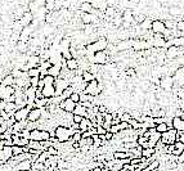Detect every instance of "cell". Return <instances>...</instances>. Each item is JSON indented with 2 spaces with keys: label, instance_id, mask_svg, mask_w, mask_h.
<instances>
[{
  "label": "cell",
  "instance_id": "cell-19",
  "mask_svg": "<svg viewBox=\"0 0 184 171\" xmlns=\"http://www.w3.org/2000/svg\"><path fill=\"white\" fill-rule=\"evenodd\" d=\"M71 46H72V40H70V39L64 37L61 40L59 43V51L61 53H63V51H67L71 49Z\"/></svg>",
  "mask_w": 184,
  "mask_h": 171
},
{
  "label": "cell",
  "instance_id": "cell-11",
  "mask_svg": "<svg viewBox=\"0 0 184 171\" xmlns=\"http://www.w3.org/2000/svg\"><path fill=\"white\" fill-rule=\"evenodd\" d=\"M28 113H30V108L28 107H25V108H19L16 111V113L13 117L16 118L17 122H22V121H27L28 118Z\"/></svg>",
  "mask_w": 184,
  "mask_h": 171
},
{
  "label": "cell",
  "instance_id": "cell-8",
  "mask_svg": "<svg viewBox=\"0 0 184 171\" xmlns=\"http://www.w3.org/2000/svg\"><path fill=\"white\" fill-rule=\"evenodd\" d=\"M174 77L173 76H164L161 77V81H160V88L166 93H170L173 91V88H174Z\"/></svg>",
  "mask_w": 184,
  "mask_h": 171
},
{
  "label": "cell",
  "instance_id": "cell-52",
  "mask_svg": "<svg viewBox=\"0 0 184 171\" xmlns=\"http://www.w3.org/2000/svg\"><path fill=\"white\" fill-rule=\"evenodd\" d=\"M178 141H180V143L184 144V131H182V133H178Z\"/></svg>",
  "mask_w": 184,
  "mask_h": 171
},
{
  "label": "cell",
  "instance_id": "cell-53",
  "mask_svg": "<svg viewBox=\"0 0 184 171\" xmlns=\"http://www.w3.org/2000/svg\"><path fill=\"white\" fill-rule=\"evenodd\" d=\"M90 137H92V135H90L89 131H84L82 133V138H90Z\"/></svg>",
  "mask_w": 184,
  "mask_h": 171
},
{
  "label": "cell",
  "instance_id": "cell-37",
  "mask_svg": "<svg viewBox=\"0 0 184 171\" xmlns=\"http://www.w3.org/2000/svg\"><path fill=\"white\" fill-rule=\"evenodd\" d=\"M44 6H45V9H47L48 12L51 13L54 9H56V0H45Z\"/></svg>",
  "mask_w": 184,
  "mask_h": 171
},
{
  "label": "cell",
  "instance_id": "cell-46",
  "mask_svg": "<svg viewBox=\"0 0 184 171\" xmlns=\"http://www.w3.org/2000/svg\"><path fill=\"white\" fill-rule=\"evenodd\" d=\"M176 30H178L180 34L184 36V19H180V21H176Z\"/></svg>",
  "mask_w": 184,
  "mask_h": 171
},
{
  "label": "cell",
  "instance_id": "cell-31",
  "mask_svg": "<svg viewBox=\"0 0 184 171\" xmlns=\"http://www.w3.org/2000/svg\"><path fill=\"white\" fill-rule=\"evenodd\" d=\"M49 101L50 99H47V98H41V99H35V107L36 108H47L48 104H49Z\"/></svg>",
  "mask_w": 184,
  "mask_h": 171
},
{
  "label": "cell",
  "instance_id": "cell-45",
  "mask_svg": "<svg viewBox=\"0 0 184 171\" xmlns=\"http://www.w3.org/2000/svg\"><path fill=\"white\" fill-rule=\"evenodd\" d=\"M47 152L49 153V156H59V151H58L54 146H50V147L47 149Z\"/></svg>",
  "mask_w": 184,
  "mask_h": 171
},
{
  "label": "cell",
  "instance_id": "cell-7",
  "mask_svg": "<svg viewBox=\"0 0 184 171\" xmlns=\"http://www.w3.org/2000/svg\"><path fill=\"white\" fill-rule=\"evenodd\" d=\"M99 82L98 80H93V81H90L86 84V88L84 90L82 93H85V94H89L92 96H98L101 95V90H99Z\"/></svg>",
  "mask_w": 184,
  "mask_h": 171
},
{
  "label": "cell",
  "instance_id": "cell-35",
  "mask_svg": "<svg viewBox=\"0 0 184 171\" xmlns=\"http://www.w3.org/2000/svg\"><path fill=\"white\" fill-rule=\"evenodd\" d=\"M82 139V133L80 130H77V131H75L73 133V135H72V138L70 139V143L72 144V143H80V140Z\"/></svg>",
  "mask_w": 184,
  "mask_h": 171
},
{
  "label": "cell",
  "instance_id": "cell-40",
  "mask_svg": "<svg viewBox=\"0 0 184 171\" xmlns=\"http://www.w3.org/2000/svg\"><path fill=\"white\" fill-rule=\"evenodd\" d=\"M161 166V163H160V161L159 160H154L152 161V162L148 165V169H149L151 171H156V170H159V167Z\"/></svg>",
  "mask_w": 184,
  "mask_h": 171
},
{
  "label": "cell",
  "instance_id": "cell-38",
  "mask_svg": "<svg viewBox=\"0 0 184 171\" xmlns=\"http://www.w3.org/2000/svg\"><path fill=\"white\" fill-rule=\"evenodd\" d=\"M169 130L170 129H169V126H167L166 122H162V124L156 125V131L157 133H160V134H164V133H166V131H169Z\"/></svg>",
  "mask_w": 184,
  "mask_h": 171
},
{
  "label": "cell",
  "instance_id": "cell-32",
  "mask_svg": "<svg viewBox=\"0 0 184 171\" xmlns=\"http://www.w3.org/2000/svg\"><path fill=\"white\" fill-rule=\"evenodd\" d=\"M82 81L84 82H90V81H93V80H97V77H95V75H93L92 72H89V71H84L82 72Z\"/></svg>",
  "mask_w": 184,
  "mask_h": 171
},
{
  "label": "cell",
  "instance_id": "cell-18",
  "mask_svg": "<svg viewBox=\"0 0 184 171\" xmlns=\"http://www.w3.org/2000/svg\"><path fill=\"white\" fill-rule=\"evenodd\" d=\"M173 129H175L178 133L184 131V120L182 117H174L173 118Z\"/></svg>",
  "mask_w": 184,
  "mask_h": 171
},
{
  "label": "cell",
  "instance_id": "cell-10",
  "mask_svg": "<svg viewBox=\"0 0 184 171\" xmlns=\"http://www.w3.org/2000/svg\"><path fill=\"white\" fill-rule=\"evenodd\" d=\"M167 30L165 26V21H161V19H153L152 22V31L153 34H162Z\"/></svg>",
  "mask_w": 184,
  "mask_h": 171
},
{
  "label": "cell",
  "instance_id": "cell-54",
  "mask_svg": "<svg viewBox=\"0 0 184 171\" xmlns=\"http://www.w3.org/2000/svg\"><path fill=\"white\" fill-rule=\"evenodd\" d=\"M142 171H151V170H149V169H148V167H147V169H143Z\"/></svg>",
  "mask_w": 184,
  "mask_h": 171
},
{
  "label": "cell",
  "instance_id": "cell-41",
  "mask_svg": "<svg viewBox=\"0 0 184 171\" xmlns=\"http://www.w3.org/2000/svg\"><path fill=\"white\" fill-rule=\"evenodd\" d=\"M27 73H28V77H40V70H39V67H36V68H30Z\"/></svg>",
  "mask_w": 184,
  "mask_h": 171
},
{
  "label": "cell",
  "instance_id": "cell-15",
  "mask_svg": "<svg viewBox=\"0 0 184 171\" xmlns=\"http://www.w3.org/2000/svg\"><path fill=\"white\" fill-rule=\"evenodd\" d=\"M41 118V109L40 108H32L30 109V113H28V118L27 121H31V122H39Z\"/></svg>",
  "mask_w": 184,
  "mask_h": 171
},
{
  "label": "cell",
  "instance_id": "cell-12",
  "mask_svg": "<svg viewBox=\"0 0 184 171\" xmlns=\"http://www.w3.org/2000/svg\"><path fill=\"white\" fill-rule=\"evenodd\" d=\"M12 157H13L12 147H4L1 151H0V161H1L3 163H6Z\"/></svg>",
  "mask_w": 184,
  "mask_h": 171
},
{
  "label": "cell",
  "instance_id": "cell-4",
  "mask_svg": "<svg viewBox=\"0 0 184 171\" xmlns=\"http://www.w3.org/2000/svg\"><path fill=\"white\" fill-rule=\"evenodd\" d=\"M71 86V81L67 79H63V77H58L56 79V82H54V88H56V96H61L63 94V91L66 89H68Z\"/></svg>",
  "mask_w": 184,
  "mask_h": 171
},
{
  "label": "cell",
  "instance_id": "cell-43",
  "mask_svg": "<svg viewBox=\"0 0 184 171\" xmlns=\"http://www.w3.org/2000/svg\"><path fill=\"white\" fill-rule=\"evenodd\" d=\"M104 13H106V15H107V17H111V18H114L115 15H116V11H115L114 6H107V8H106V11H104Z\"/></svg>",
  "mask_w": 184,
  "mask_h": 171
},
{
  "label": "cell",
  "instance_id": "cell-17",
  "mask_svg": "<svg viewBox=\"0 0 184 171\" xmlns=\"http://www.w3.org/2000/svg\"><path fill=\"white\" fill-rule=\"evenodd\" d=\"M61 72H62V63L59 64H53L49 70H48V75L54 77V79H58L61 76Z\"/></svg>",
  "mask_w": 184,
  "mask_h": 171
},
{
  "label": "cell",
  "instance_id": "cell-1",
  "mask_svg": "<svg viewBox=\"0 0 184 171\" xmlns=\"http://www.w3.org/2000/svg\"><path fill=\"white\" fill-rule=\"evenodd\" d=\"M108 45H109V43H108L107 39H106L104 36H101L97 41H94V43L85 45L86 56H88V54H95L97 51H104V50H107Z\"/></svg>",
  "mask_w": 184,
  "mask_h": 171
},
{
  "label": "cell",
  "instance_id": "cell-13",
  "mask_svg": "<svg viewBox=\"0 0 184 171\" xmlns=\"http://www.w3.org/2000/svg\"><path fill=\"white\" fill-rule=\"evenodd\" d=\"M81 19L85 25H94L98 22V15L94 13H82Z\"/></svg>",
  "mask_w": 184,
  "mask_h": 171
},
{
  "label": "cell",
  "instance_id": "cell-9",
  "mask_svg": "<svg viewBox=\"0 0 184 171\" xmlns=\"http://www.w3.org/2000/svg\"><path fill=\"white\" fill-rule=\"evenodd\" d=\"M76 103L75 102H72L70 98H67V99H64V101H62L59 103V107L62 111L64 112H67V113H73V111H75V108H76Z\"/></svg>",
  "mask_w": 184,
  "mask_h": 171
},
{
  "label": "cell",
  "instance_id": "cell-20",
  "mask_svg": "<svg viewBox=\"0 0 184 171\" xmlns=\"http://www.w3.org/2000/svg\"><path fill=\"white\" fill-rule=\"evenodd\" d=\"M30 140L25 139V138H19L17 135H13V146H18V147H27Z\"/></svg>",
  "mask_w": 184,
  "mask_h": 171
},
{
  "label": "cell",
  "instance_id": "cell-23",
  "mask_svg": "<svg viewBox=\"0 0 184 171\" xmlns=\"http://www.w3.org/2000/svg\"><path fill=\"white\" fill-rule=\"evenodd\" d=\"M161 140V134L160 133H154L149 137V139H148V143H149V148H156L157 143Z\"/></svg>",
  "mask_w": 184,
  "mask_h": 171
},
{
  "label": "cell",
  "instance_id": "cell-33",
  "mask_svg": "<svg viewBox=\"0 0 184 171\" xmlns=\"http://www.w3.org/2000/svg\"><path fill=\"white\" fill-rule=\"evenodd\" d=\"M182 9L183 8H180L178 5H173L169 8V13L173 15V17H178V15H182Z\"/></svg>",
  "mask_w": 184,
  "mask_h": 171
},
{
  "label": "cell",
  "instance_id": "cell-6",
  "mask_svg": "<svg viewBox=\"0 0 184 171\" xmlns=\"http://www.w3.org/2000/svg\"><path fill=\"white\" fill-rule=\"evenodd\" d=\"M109 56L107 54V51H97V53L93 56V58L90 59V64H99V66H104V64L108 63Z\"/></svg>",
  "mask_w": 184,
  "mask_h": 171
},
{
  "label": "cell",
  "instance_id": "cell-50",
  "mask_svg": "<svg viewBox=\"0 0 184 171\" xmlns=\"http://www.w3.org/2000/svg\"><path fill=\"white\" fill-rule=\"evenodd\" d=\"M84 120V117L82 116H79V115H73V118H72V121L75 122V124H80Z\"/></svg>",
  "mask_w": 184,
  "mask_h": 171
},
{
  "label": "cell",
  "instance_id": "cell-28",
  "mask_svg": "<svg viewBox=\"0 0 184 171\" xmlns=\"http://www.w3.org/2000/svg\"><path fill=\"white\" fill-rule=\"evenodd\" d=\"M184 152V144L183 143H180V141H176L175 144H174V151H173V153L174 156H180V154H183Z\"/></svg>",
  "mask_w": 184,
  "mask_h": 171
},
{
  "label": "cell",
  "instance_id": "cell-27",
  "mask_svg": "<svg viewBox=\"0 0 184 171\" xmlns=\"http://www.w3.org/2000/svg\"><path fill=\"white\" fill-rule=\"evenodd\" d=\"M80 11H82V13H94L95 9L93 8L92 3H89V1H82L81 5H80Z\"/></svg>",
  "mask_w": 184,
  "mask_h": 171
},
{
  "label": "cell",
  "instance_id": "cell-30",
  "mask_svg": "<svg viewBox=\"0 0 184 171\" xmlns=\"http://www.w3.org/2000/svg\"><path fill=\"white\" fill-rule=\"evenodd\" d=\"M73 115H79V116H82V117H86V115H88V108H85L82 104H77L75 111H73Z\"/></svg>",
  "mask_w": 184,
  "mask_h": 171
},
{
  "label": "cell",
  "instance_id": "cell-24",
  "mask_svg": "<svg viewBox=\"0 0 184 171\" xmlns=\"http://www.w3.org/2000/svg\"><path fill=\"white\" fill-rule=\"evenodd\" d=\"M122 21H124L125 23H129V25H131L134 22V14L130 9H126V11L122 13Z\"/></svg>",
  "mask_w": 184,
  "mask_h": 171
},
{
  "label": "cell",
  "instance_id": "cell-3",
  "mask_svg": "<svg viewBox=\"0 0 184 171\" xmlns=\"http://www.w3.org/2000/svg\"><path fill=\"white\" fill-rule=\"evenodd\" d=\"M160 141L164 146H173V144H175L176 141H178V131H176L175 129H170L169 131L161 134Z\"/></svg>",
  "mask_w": 184,
  "mask_h": 171
},
{
  "label": "cell",
  "instance_id": "cell-39",
  "mask_svg": "<svg viewBox=\"0 0 184 171\" xmlns=\"http://www.w3.org/2000/svg\"><path fill=\"white\" fill-rule=\"evenodd\" d=\"M49 153L47 152V151H44V152H41L40 154H39V157H37V162H40V163H45L48 161V158H49Z\"/></svg>",
  "mask_w": 184,
  "mask_h": 171
},
{
  "label": "cell",
  "instance_id": "cell-44",
  "mask_svg": "<svg viewBox=\"0 0 184 171\" xmlns=\"http://www.w3.org/2000/svg\"><path fill=\"white\" fill-rule=\"evenodd\" d=\"M39 81H40V77H30V86L34 89H37Z\"/></svg>",
  "mask_w": 184,
  "mask_h": 171
},
{
  "label": "cell",
  "instance_id": "cell-16",
  "mask_svg": "<svg viewBox=\"0 0 184 171\" xmlns=\"http://www.w3.org/2000/svg\"><path fill=\"white\" fill-rule=\"evenodd\" d=\"M32 161L31 160H26L19 162L17 166L14 167V171H31L32 170Z\"/></svg>",
  "mask_w": 184,
  "mask_h": 171
},
{
  "label": "cell",
  "instance_id": "cell-49",
  "mask_svg": "<svg viewBox=\"0 0 184 171\" xmlns=\"http://www.w3.org/2000/svg\"><path fill=\"white\" fill-rule=\"evenodd\" d=\"M176 108H179L180 111L184 112V101L183 99H178V101H176Z\"/></svg>",
  "mask_w": 184,
  "mask_h": 171
},
{
  "label": "cell",
  "instance_id": "cell-29",
  "mask_svg": "<svg viewBox=\"0 0 184 171\" xmlns=\"http://www.w3.org/2000/svg\"><path fill=\"white\" fill-rule=\"evenodd\" d=\"M28 148H31V149L40 151V152H44V151H47V148H44L43 146H41V141H36V140H30V143H28Z\"/></svg>",
  "mask_w": 184,
  "mask_h": 171
},
{
  "label": "cell",
  "instance_id": "cell-21",
  "mask_svg": "<svg viewBox=\"0 0 184 171\" xmlns=\"http://www.w3.org/2000/svg\"><path fill=\"white\" fill-rule=\"evenodd\" d=\"M14 84H16V79L13 77L12 73L5 75L4 77H3V80H1V85L3 86H14Z\"/></svg>",
  "mask_w": 184,
  "mask_h": 171
},
{
  "label": "cell",
  "instance_id": "cell-47",
  "mask_svg": "<svg viewBox=\"0 0 184 171\" xmlns=\"http://www.w3.org/2000/svg\"><path fill=\"white\" fill-rule=\"evenodd\" d=\"M70 99H71V101H72V102H75L76 104H79V103H80V93H77V91H73L72 94H71Z\"/></svg>",
  "mask_w": 184,
  "mask_h": 171
},
{
  "label": "cell",
  "instance_id": "cell-51",
  "mask_svg": "<svg viewBox=\"0 0 184 171\" xmlns=\"http://www.w3.org/2000/svg\"><path fill=\"white\" fill-rule=\"evenodd\" d=\"M176 162H178V165H183L184 163V153L178 156V158H176Z\"/></svg>",
  "mask_w": 184,
  "mask_h": 171
},
{
  "label": "cell",
  "instance_id": "cell-5",
  "mask_svg": "<svg viewBox=\"0 0 184 171\" xmlns=\"http://www.w3.org/2000/svg\"><path fill=\"white\" fill-rule=\"evenodd\" d=\"M50 139V133L47 130H41V129H35L30 133V140L36 141H44Z\"/></svg>",
  "mask_w": 184,
  "mask_h": 171
},
{
  "label": "cell",
  "instance_id": "cell-22",
  "mask_svg": "<svg viewBox=\"0 0 184 171\" xmlns=\"http://www.w3.org/2000/svg\"><path fill=\"white\" fill-rule=\"evenodd\" d=\"M114 158L115 160H128L130 158V153L129 151H115L114 152Z\"/></svg>",
  "mask_w": 184,
  "mask_h": 171
},
{
  "label": "cell",
  "instance_id": "cell-25",
  "mask_svg": "<svg viewBox=\"0 0 184 171\" xmlns=\"http://www.w3.org/2000/svg\"><path fill=\"white\" fill-rule=\"evenodd\" d=\"M152 22H153V19H151V18H146L143 22L139 25V27L143 30V32H147V31H151L152 30Z\"/></svg>",
  "mask_w": 184,
  "mask_h": 171
},
{
  "label": "cell",
  "instance_id": "cell-42",
  "mask_svg": "<svg viewBox=\"0 0 184 171\" xmlns=\"http://www.w3.org/2000/svg\"><path fill=\"white\" fill-rule=\"evenodd\" d=\"M12 151H13V156H19V154L25 153L23 147H18V146H13L12 147Z\"/></svg>",
  "mask_w": 184,
  "mask_h": 171
},
{
  "label": "cell",
  "instance_id": "cell-14",
  "mask_svg": "<svg viewBox=\"0 0 184 171\" xmlns=\"http://www.w3.org/2000/svg\"><path fill=\"white\" fill-rule=\"evenodd\" d=\"M41 93H43L44 98L53 99L54 96H56V88H54V85H44V88H43V90H41Z\"/></svg>",
  "mask_w": 184,
  "mask_h": 171
},
{
  "label": "cell",
  "instance_id": "cell-26",
  "mask_svg": "<svg viewBox=\"0 0 184 171\" xmlns=\"http://www.w3.org/2000/svg\"><path fill=\"white\" fill-rule=\"evenodd\" d=\"M66 67L70 71H77L79 70V61L76 58H72L70 61H66Z\"/></svg>",
  "mask_w": 184,
  "mask_h": 171
},
{
  "label": "cell",
  "instance_id": "cell-48",
  "mask_svg": "<svg viewBox=\"0 0 184 171\" xmlns=\"http://www.w3.org/2000/svg\"><path fill=\"white\" fill-rule=\"evenodd\" d=\"M107 133H108V131L106 130V129L103 127V126H101V125H98V126H97V134H98L99 137H102V135H106Z\"/></svg>",
  "mask_w": 184,
  "mask_h": 171
},
{
  "label": "cell",
  "instance_id": "cell-55",
  "mask_svg": "<svg viewBox=\"0 0 184 171\" xmlns=\"http://www.w3.org/2000/svg\"><path fill=\"white\" fill-rule=\"evenodd\" d=\"M1 121H3V120H1V116H0V122H1Z\"/></svg>",
  "mask_w": 184,
  "mask_h": 171
},
{
  "label": "cell",
  "instance_id": "cell-34",
  "mask_svg": "<svg viewBox=\"0 0 184 171\" xmlns=\"http://www.w3.org/2000/svg\"><path fill=\"white\" fill-rule=\"evenodd\" d=\"M128 124L130 125V129H133L134 131H137V130H140V129L143 127V126H142V122H139L138 120H135V118H131V120L129 121Z\"/></svg>",
  "mask_w": 184,
  "mask_h": 171
},
{
  "label": "cell",
  "instance_id": "cell-2",
  "mask_svg": "<svg viewBox=\"0 0 184 171\" xmlns=\"http://www.w3.org/2000/svg\"><path fill=\"white\" fill-rule=\"evenodd\" d=\"M75 130L66 126H62V125H58V126L54 129V134H56V139L59 143H66V141H70V139L72 138Z\"/></svg>",
  "mask_w": 184,
  "mask_h": 171
},
{
  "label": "cell",
  "instance_id": "cell-36",
  "mask_svg": "<svg viewBox=\"0 0 184 171\" xmlns=\"http://www.w3.org/2000/svg\"><path fill=\"white\" fill-rule=\"evenodd\" d=\"M153 154H156V149H154V148H146V149H143V152H142V157L151 158Z\"/></svg>",
  "mask_w": 184,
  "mask_h": 171
}]
</instances>
